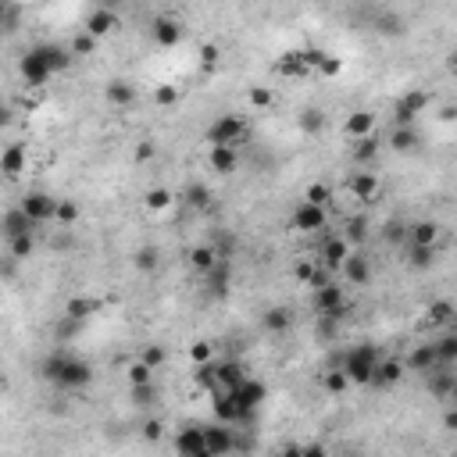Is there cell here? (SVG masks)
Here are the masks:
<instances>
[{
  "label": "cell",
  "instance_id": "cell-63",
  "mask_svg": "<svg viewBox=\"0 0 457 457\" xmlns=\"http://www.w3.org/2000/svg\"><path fill=\"white\" fill-rule=\"evenodd\" d=\"M450 407H457V379H453V386H450Z\"/></svg>",
  "mask_w": 457,
  "mask_h": 457
},
{
  "label": "cell",
  "instance_id": "cell-19",
  "mask_svg": "<svg viewBox=\"0 0 457 457\" xmlns=\"http://www.w3.org/2000/svg\"><path fill=\"white\" fill-rule=\"evenodd\" d=\"M340 272H343V283H347V286H364V283L372 279V265H368L364 254H350Z\"/></svg>",
  "mask_w": 457,
  "mask_h": 457
},
{
  "label": "cell",
  "instance_id": "cell-54",
  "mask_svg": "<svg viewBox=\"0 0 457 457\" xmlns=\"http://www.w3.org/2000/svg\"><path fill=\"white\" fill-rule=\"evenodd\" d=\"M218 58H221L218 43H204V47H200V61H204V65H211V68H214V65H218Z\"/></svg>",
  "mask_w": 457,
  "mask_h": 457
},
{
  "label": "cell",
  "instance_id": "cell-41",
  "mask_svg": "<svg viewBox=\"0 0 457 457\" xmlns=\"http://www.w3.org/2000/svg\"><path fill=\"white\" fill-rule=\"evenodd\" d=\"M211 357H214V343H207V340H193L189 343V361L193 364H211Z\"/></svg>",
  "mask_w": 457,
  "mask_h": 457
},
{
  "label": "cell",
  "instance_id": "cell-16",
  "mask_svg": "<svg viewBox=\"0 0 457 457\" xmlns=\"http://www.w3.org/2000/svg\"><path fill=\"white\" fill-rule=\"evenodd\" d=\"M204 446H207L204 425H186V429L175 436V453H179V457H196Z\"/></svg>",
  "mask_w": 457,
  "mask_h": 457
},
{
  "label": "cell",
  "instance_id": "cell-29",
  "mask_svg": "<svg viewBox=\"0 0 457 457\" xmlns=\"http://www.w3.org/2000/svg\"><path fill=\"white\" fill-rule=\"evenodd\" d=\"M104 97H107V104H115V107H129V104L136 100V86L125 83V79H115V83H107Z\"/></svg>",
  "mask_w": 457,
  "mask_h": 457
},
{
  "label": "cell",
  "instance_id": "cell-37",
  "mask_svg": "<svg viewBox=\"0 0 457 457\" xmlns=\"http://www.w3.org/2000/svg\"><path fill=\"white\" fill-rule=\"evenodd\" d=\"M436 354H439V364H457V332H446L443 340H436Z\"/></svg>",
  "mask_w": 457,
  "mask_h": 457
},
{
  "label": "cell",
  "instance_id": "cell-34",
  "mask_svg": "<svg viewBox=\"0 0 457 457\" xmlns=\"http://www.w3.org/2000/svg\"><path fill=\"white\" fill-rule=\"evenodd\" d=\"M193 386L196 389H204V393H214L218 389V372H214V361L211 364H193Z\"/></svg>",
  "mask_w": 457,
  "mask_h": 457
},
{
  "label": "cell",
  "instance_id": "cell-14",
  "mask_svg": "<svg viewBox=\"0 0 457 457\" xmlns=\"http://www.w3.org/2000/svg\"><path fill=\"white\" fill-rule=\"evenodd\" d=\"M118 29V15L111 11V8H93L90 15H86V33L93 36V40H104V36H111Z\"/></svg>",
  "mask_w": 457,
  "mask_h": 457
},
{
  "label": "cell",
  "instance_id": "cell-4",
  "mask_svg": "<svg viewBox=\"0 0 457 457\" xmlns=\"http://www.w3.org/2000/svg\"><path fill=\"white\" fill-rule=\"evenodd\" d=\"M311 308H315V315H332V318L343 322V315H347V308H350L343 283H329V286H322V290H311Z\"/></svg>",
  "mask_w": 457,
  "mask_h": 457
},
{
  "label": "cell",
  "instance_id": "cell-56",
  "mask_svg": "<svg viewBox=\"0 0 457 457\" xmlns=\"http://www.w3.org/2000/svg\"><path fill=\"white\" fill-rule=\"evenodd\" d=\"M132 157H136V161H150V157H154V143H150V140H143V143H136V150H132Z\"/></svg>",
  "mask_w": 457,
  "mask_h": 457
},
{
  "label": "cell",
  "instance_id": "cell-1",
  "mask_svg": "<svg viewBox=\"0 0 457 457\" xmlns=\"http://www.w3.org/2000/svg\"><path fill=\"white\" fill-rule=\"evenodd\" d=\"M43 375H47L51 382L65 386V389H83V386L93 382V368H90L86 361L65 354V350H54V354L43 361Z\"/></svg>",
  "mask_w": 457,
  "mask_h": 457
},
{
  "label": "cell",
  "instance_id": "cell-60",
  "mask_svg": "<svg viewBox=\"0 0 457 457\" xmlns=\"http://www.w3.org/2000/svg\"><path fill=\"white\" fill-rule=\"evenodd\" d=\"M350 240H364V218H354L350 221Z\"/></svg>",
  "mask_w": 457,
  "mask_h": 457
},
{
  "label": "cell",
  "instance_id": "cell-5",
  "mask_svg": "<svg viewBox=\"0 0 457 457\" xmlns=\"http://www.w3.org/2000/svg\"><path fill=\"white\" fill-rule=\"evenodd\" d=\"M36 225H43V221H58V207H61V200L58 196H51V193H43V189H29L26 196H22V204H19Z\"/></svg>",
  "mask_w": 457,
  "mask_h": 457
},
{
  "label": "cell",
  "instance_id": "cell-17",
  "mask_svg": "<svg viewBox=\"0 0 457 457\" xmlns=\"http://www.w3.org/2000/svg\"><path fill=\"white\" fill-rule=\"evenodd\" d=\"M407 372H436V364H439V354H436V343H418L411 354H407Z\"/></svg>",
  "mask_w": 457,
  "mask_h": 457
},
{
  "label": "cell",
  "instance_id": "cell-52",
  "mask_svg": "<svg viewBox=\"0 0 457 457\" xmlns=\"http://www.w3.org/2000/svg\"><path fill=\"white\" fill-rule=\"evenodd\" d=\"M140 361H143L147 368H154V372H157V368L164 364V350H161V347H143V354H140Z\"/></svg>",
  "mask_w": 457,
  "mask_h": 457
},
{
  "label": "cell",
  "instance_id": "cell-21",
  "mask_svg": "<svg viewBox=\"0 0 457 457\" xmlns=\"http://www.w3.org/2000/svg\"><path fill=\"white\" fill-rule=\"evenodd\" d=\"M26 164H29V154H26L22 143H11L4 154H0V172H4L8 179H19L26 172Z\"/></svg>",
  "mask_w": 457,
  "mask_h": 457
},
{
  "label": "cell",
  "instance_id": "cell-36",
  "mask_svg": "<svg viewBox=\"0 0 457 457\" xmlns=\"http://www.w3.org/2000/svg\"><path fill=\"white\" fill-rule=\"evenodd\" d=\"M125 379H129V386H150V379H154V368H147V364L136 357V361H129V368H125Z\"/></svg>",
  "mask_w": 457,
  "mask_h": 457
},
{
  "label": "cell",
  "instance_id": "cell-25",
  "mask_svg": "<svg viewBox=\"0 0 457 457\" xmlns=\"http://www.w3.org/2000/svg\"><path fill=\"white\" fill-rule=\"evenodd\" d=\"M100 311V300L97 297H72L68 304H65V318H72V322H86V318H93Z\"/></svg>",
  "mask_w": 457,
  "mask_h": 457
},
{
  "label": "cell",
  "instance_id": "cell-61",
  "mask_svg": "<svg viewBox=\"0 0 457 457\" xmlns=\"http://www.w3.org/2000/svg\"><path fill=\"white\" fill-rule=\"evenodd\" d=\"M304 125H308V129H311V125L318 129V125H322V115H318V111H308V118H304Z\"/></svg>",
  "mask_w": 457,
  "mask_h": 457
},
{
  "label": "cell",
  "instance_id": "cell-31",
  "mask_svg": "<svg viewBox=\"0 0 457 457\" xmlns=\"http://www.w3.org/2000/svg\"><path fill=\"white\" fill-rule=\"evenodd\" d=\"M261 325H265L268 332H286V329L293 325V311H290V308H268V311L261 315Z\"/></svg>",
  "mask_w": 457,
  "mask_h": 457
},
{
  "label": "cell",
  "instance_id": "cell-33",
  "mask_svg": "<svg viewBox=\"0 0 457 457\" xmlns=\"http://www.w3.org/2000/svg\"><path fill=\"white\" fill-rule=\"evenodd\" d=\"M172 200H175V196H172V189H168V186H154V189H147V193H143V207H147V211H154V214H157V211H168V207H172Z\"/></svg>",
  "mask_w": 457,
  "mask_h": 457
},
{
  "label": "cell",
  "instance_id": "cell-47",
  "mask_svg": "<svg viewBox=\"0 0 457 457\" xmlns=\"http://www.w3.org/2000/svg\"><path fill=\"white\" fill-rule=\"evenodd\" d=\"M429 375H432V372H429ZM453 379H457V375H432V382H429L432 396H439V400H450V386H453Z\"/></svg>",
  "mask_w": 457,
  "mask_h": 457
},
{
  "label": "cell",
  "instance_id": "cell-39",
  "mask_svg": "<svg viewBox=\"0 0 457 457\" xmlns=\"http://www.w3.org/2000/svg\"><path fill=\"white\" fill-rule=\"evenodd\" d=\"M432 261H436V247H411V258H407L411 268L425 272V268H432Z\"/></svg>",
  "mask_w": 457,
  "mask_h": 457
},
{
  "label": "cell",
  "instance_id": "cell-3",
  "mask_svg": "<svg viewBox=\"0 0 457 457\" xmlns=\"http://www.w3.org/2000/svg\"><path fill=\"white\" fill-rule=\"evenodd\" d=\"M340 368H343V372H347V379H350V382H357V386L375 382L379 350H375L372 343H357V347H350V350L343 354V364H340Z\"/></svg>",
  "mask_w": 457,
  "mask_h": 457
},
{
  "label": "cell",
  "instance_id": "cell-35",
  "mask_svg": "<svg viewBox=\"0 0 457 457\" xmlns=\"http://www.w3.org/2000/svg\"><path fill=\"white\" fill-rule=\"evenodd\" d=\"M322 386H325V393H332V396H340V393H347L354 382L347 379V372L343 368H329L325 375H322Z\"/></svg>",
  "mask_w": 457,
  "mask_h": 457
},
{
  "label": "cell",
  "instance_id": "cell-42",
  "mask_svg": "<svg viewBox=\"0 0 457 457\" xmlns=\"http://www.w3.org/2000/svg\"><path fill=\"white\" fill-rule=\"evenodd\" d=\"M97 51V40L83 29V33H75V40H72V58H90Z\"/></svg>",
  "mask_w": 457,
  "mask_h": 457
},
{
  "label": "cell",
  "instance_id": "cell-13",
  "mask_svg": "<svg viewBox=\"0 0 457 457\" xmlns=\"http://www.w3.org/2000/svg\"><path fill=\"white\" fill-rule=\"evenodd\" d=\"M51 68H47V61L36 54V51H29L26 58H22V79H26V86L29 90H40V86H47L51 83Z\"/></svg>",
  "mask_w": 457,
  "mask_h": 457
},
{
  "label": "cell",
  "instance_id": "cell-49",
  "mask_svg": "<svg viewBox=\"0 0 457 457\" xmlns=\"http://www.w3.org/2000/svg\"><path fill=\"white\" fill-rule=\"evenodd\" d=\"M143 439H147V443L164 439V421H161V418H147V421H143Z\"/></svg>",
  "mask_w": 457,
  "mask_h": 457
},
{
  "label": "cell",
  "instance_id": "cell-22",
  "mask_svg": "<svg viewBox=\"0 0 457 457\" xmlns=\"http://www.w3.org/2000/svg\"><path fill=\"white\" fill-rule=\"evenodd\" d=\"M207 164L218 172V175H233L236 164H240V154L233 147H211L207 150Z\"/></svg>",
  "mask_w": 457,
  "mask_h": 457
},
{
  "label": "cell",
  "instance_id": "cell-46",
  "mask_svg": "<svg viewBox=\"0 0 457 457\" xmlns=\"http://www.w3.org/2000/svg\"><path fill=\"white\" fill-rule=\"evenodd\" d=\"M157 261H161V258H157V251H154V247H143V251H136V258H132V265H136L140 272H154V268H157Z\"/></svg>",
  "mask_w": 457,
  "mask_h": 457
},
{
  "label": "cell",
  "instance_id": "cell-2",
  "mask_svg": "<svg viewBox=\"0 0 457 457\" xmlns=\"http://www.w3.org/2000/svg\"><path fill=\"white\" fill-rule=\"evenodd\" d=\"M247 122L240 118V115H218L207 129H204V143L207 147H233V150H240L243 143H247Z\"/></svg>",
  "mask_w": 457,
  "mask_h": 457
},
{
  "label": "cell",
  "instance_id": "cell-57",
  "mask_svg": "<svg viewBox=\"0 0 457 457\" xmlns=\"http://www.w3.org/2000/svg\"><path fill=\"white\" fill-rule=\"evenodd\" d=\"M132 400L136 404H150L154 400V386H132Z\"/></svg>",
  "mask_w": 457,
  "mask_h": 457
},
{
  "label": "cell",
  "instance_id": "cell-53",
  "mask_svg": "<svg viewBox=\"0 0 457 457\" xmlns=\"http://www.w3.org/2000/svg\"><path fill=\"white\" fill-rule=\"evenodd\" d=\"M315 272H318V265H315V261H300V265L293 268V275H297V283H308V286H311V279H315Z\"/></svg>",
  "mask_w": 457,
  "mask_h": 457
},
{
  "label": "cell",
  "instance_id": "cell-26",
  "mask_svg": "<svg viewBox=\"0 0 457 457\" xmlns=\"http://www.w3.org/2000/svg\"><path fill=\"white\" fill-rule=\"evenodd\" d=\"M407 236H411V247H436L439 225L436 221H414V225H407Z\"/></svg>",
  "mask_w": 457,
  "mask_h": 457
},
{
  "label": "cell",
  "instance_id": "cell-24",
  "mask_svg": "<svg viewBox=\"0 0 457 457\" xmlns=\"http://www.w3.org/2000/svg\"><path fill=\"white\" fill-rule=\"evenodd\" d=\"M189 265H193L200 275H211V272L221 265V258H218V251H214L211 243H204V247H193V251H189Z\"/></svg>",
  "mask_w": 457,
  "mask_h": 457
},
{
  "label": "cell",
  "instance_id": "cell-6",
  "mask_svg": "<svg viewBox=\"0 0 457 457\" xmlns=\"http://www.w3.org/2000/svg\"><path fill=\"white\" fill-rule=\"evenodd\" d=\"M425 107H429V93H425V90H411V93H404V97L396 100L393 122H396L400 129H407V125H414V118H418Z\"/></svg>",
  "mask_w": 457,
  "mask_h": 457
},
{
  "label": "cell",
  "instance_id": "cell-30",
  "mask_svg": "<svg viewBox=\"0 0 457 457\" xmlns=\"http://www.w3.org/2000/svg\"><path fill=\"white\" fill-rule=\"evenodd\" d=\"M453 318H457V308L450 300H429V308H425V322L429 325H450Z\"/></svg>",
  "mask_w": 457,
  "mask_h": 457
},
{
  "label": "cell",
  "instance_id": "cell-50",
  "mask_svg": "<svg viewBox=\"0 0 457 457\" xmlns=\"http://www.w3.org/2000/svg\"><path fill=\"white\" fill-rule=\"evenodd\" d=\"M79 221V207L72 204V200H61V207H58V225H75Z\"/></svg>",
  "mask_w": 457,
  "mask_h": 457
},
{
  "label": "cell",
  "instance_id": "cell-43",
  "mask_svg": "<svg viewBox=\"0 0 457 457\" xmlns=\"http://www.w3.org/2000/svg\"><path fill=\"white\" fill-rule=\"evenodd\" d=\"M154 104H157V107H175V104H179V90H175L172 83L154 86Z\"/></svg>",
  "mask_w": 457,
  "mask_h": 457
},
{
  "label": "cell",
  "instance_id": "cell-23",
  "mask_svg": "<svg viewBox=\"0 0 457 457\" xmlns=\"http://www.w3.org/2000/svg\"><path fill=\"white\" fill-rule=\"evenodd\" d=\"M154 40H157L161 47H175V43L182 40V26H179V19H172V15L157 19V22H154Z\"/></svg>",
  "mask_w": 457,
  "mask_h": 457
},
{
  "label": "cell",
  "instance_id": "cell-40",
  "mask_svg": "<svg viewBox=\"0 0 457 457\" xmlns=\"http://www.w3.org/2000/svg\"><path fill=\"white\" fill-rule=\"evenodd\" d=\"M375 154H379V140H375V136H368V140L354 143V161H357V164H368V161H375Z\"/></svg>",
  "mask_w": 457,
  "mask_h": 457
},
{
  "label": "cell",
  "instance_id": "cell-64",
  "mask_svg": "<svg viewBox=\"0 0 457 457\" xmlns=\"http://www.w3.org/2000/svg\"><path fill=\"white\" fill-rule=\"evenodd\" d=\"M450 72H453V75H457V51H453V54H450Z\"/></svg>",
  "mask_w": 457,
  "mask_h": 457
},
{
  "label": "cell",
  "instance_id": "cell-45",
  "mask_svg": "<svg viewBox=\"0 0 457 457\" xmlns=\"http://www.w3.org/2000/svg\"><path fill=\"white\" fill-rule=\"evenodd\" d=\"M186 204H189V207H207V204H211V189L200 186V182H189V186H186Z\"/></svg>",
  "mask_w": 457,
  "mask_h": 457
},
{
  "label": "cell",
  "instance_id": "cell-10",
  "mask_svg": "<svg viewBox=\"0 0 457 457\" xmlns=\"http://www.w3.org/2000/svg\"><path fill=\"white\" fill-rule=\"evenodd\" d=\"M214 372H218V389H225V393H233V389H240L251 375H247V368L236 361V357H225V361H214Z\"/></svg>",
  "mask_w": 457,
  "mask_h": 457
},
{
  "label": "cell",
  "instance_id": "cell-11",
  "mask_svg": "<svg viewBox=\"0 0 457 457\" xmlns=\"http://www.w3.org/2000/svg\"><path fill=\"white\" fill-rule=\"evenodd\" d=\"M343 136L350 140V143H361V140H368V136H375V115L372 111H350L347 118H343Z\"/></svg>",
  "mask_w": 457,
  "mask_h": 457
},
{
  "label": "cell",
  "instance_id": "cell-15",
  "mask_svg": "<svg viewBox=\"0 0 457 457\" xmlns=\"http://www.w3.org/2000/svg\"><path fill=\"white\" fill-rule=\"evenodd\" d=\"M350 254H354V251H350V240L332 236V240H325V247H322V268L340 272V268H343V261H347Z\"/></svg>",
  "mask_w": 457,
  "mask_h": 457
},
{
  "label": "cell",
  "instance_id": "cell-7",
  "mask_svg": "<svg viewBox=\"0 0 457 457\" xmlns=\"http://www.w3.org/2000/svg\"><path fill=\"white\" fill-rule=\"evenodd\" d=\"M233 400L240 404V411H243V414H247V421H251V418H254V411L268 400V386H265L261 379H247L240 389H233Z\"/></svg>",
  "mask_w": 457,
  "mask_h": 457
},
{
  "label": "cell",
  "instance_id": "cell-62",
  "mask_svg": "<svg viewBox=\"0 0 457 457\" xmlns=\"http://www.w3.org/2000/svg\"><path fill=\"white\" fill-rule=\"evenodd\" d=\"M279 457H304V446H286L279 450Z\"/></svg>",
  "mask_w": 457,
  "mask_h": 457
},
{
  "label": "cell",
  "instance_id": "cell-27",
  "mask_svg": "<svg viewBox=\"0 0 457 457\" xmlns=\"http://www.w3.org/2000/svg\"><path fill=\"white\" fill-rule=\"evenodd\" d=\"M350 193H354L357 200H375V196H379V175H375V172H357V175L350 179Z\"/></svg>",
  "mask_w": 457,
  "mask_h": 457
},
{
  "label": "cell",
  "instance_id": "cell-55",
  "mask_svg": "<svg viewBox=\"0 0 457 457\" xmlns=\"http://www.w3.org/2000/svg\"><path fill=\"white\" fill-rule=\"evenodd\" d=\"M382 236H386L389 243H396V240H404V236H407V225H400V221H389Z\"/></svg>",
  "mask_w": 457,
  "mask_h": 457
},
{
  "label": "cell",
  "instance_id": "cell-12",
  "mask_svg": "<svg viewBox=\"0 0 457 457\" xmlns=\"http://www.w3.org/2000/svg\"><path fill=\"white\" fill-rule=\"evenodd\" d=\"M204 439H207V446H211L218 457H225V453H233V450H236V436H233V425L211 421V425H204Z\"/></svg>",
  "mask_w": 457,
  "mask_h": 457
},
{
  "label": "cell",
  "instance_id": "cell-20",
  "mask_svg": "<svg viewBox=\"0 0 457 457\" xmlns=\"http://www.w3.org/2000/svg\"><path fill=\"white\" fill-rule=\"evenodd\" d=\"M33 228H36V221H33L22 207H11V211L4 214V236H8V243L19 240V236H29Z\"/></svg>",
  "mask_w": 457,
  "mask_h": 457
},
{
  "label": "cell",
  "instance_id": "cell-18",
  "mask_svg": "<svg viewBox=\"0 0 457 457\" xmlns=\"http://www.w3.org/2000/svg\"><path fill=\"white\" fill-rule=\"evenodd\" d=\"M275 72H279V75H286V79H308V75H311L304 51H286V54L275 61Z\"/></svg>",
  "mask_w": 457,
  "mask_h": 457
},
{
  "label": "cell",
  "instance_id": "cell-28",
  "mask_svg": "<svg viewBox=\"0 0 457 457\" xmlns=\"http://www.w3.org/2000/svg\"><path fill=\"white\" fill-rule=\"evenodd\" d=\"M404 372H407V364H404L400 357H386V361H379V368H375V382H379V386H396V382L404 379Z\"/></svg>",
  "mask_w": 457,
  "mask_h": 457
},
{
  "label": "cell",
  "instance_id": "cell-9",
  "mask_svg": "<svg viewBox=\"0 0 457 457\" xmlns=\"http://www.w3.org/2000/svg\"><path fill=\"white\" fill-rule=\"evenodd\" d=\"M325 221H329L325 207H315V204H300L290 214V225L297 228V233H318V228H325Z\"/></svg>",
  "mask_w": 457,
  "mask_h": 457
},
{
  "label": "cell",
  "instance_id": "cell-44",
  "mask_svg": "<svg viewBox=\"0 0 457 457\" xmlns=\"http://www.w3.org/2000/svg\"><path fill=\"white\" fill-rule=\"evenodd\" d=\"M247 100H251V107H258V111H268V107L275 104V93H272L268 86H254V90L247 93Z\"/></svg>",
  "mask_w": 457,
  "mask_h": 457
},
{
  "label": "cell",
  "instance_id": "cell-51",
  "mask_svg": "<svg viewBox=\"0 0 457 457\" xmlns=\"http://www.w3.org/2000/svg\"><path fill=\"white\" fill-rule=\"evenodd\" d=\"M36 251V240H33V233L29 236H19V240H11V254L15 258H29Z\"/></svg>",
  "mask_w": 457,
  "mask_h": 457
},
{
  "label": "cell",
  "instance_id": "cell-8",
  "mask_svg": "<svg viewBox=\"0 0 457 457\" xmlns=\"http://www.w3.org/2000/svg\"><path fill=\"white\" fill-rule=\"evenodd\" d=\"M211 411H214V421H221V425L247 421V414L240 411V404L233 400V393H225V389H214L211 393Z\"/></svg>",
  "mask_w": 457,
  "mask_h": 457
},
{
  "label": "cell",
  "instance_id": "cell-32",
  "mask_svg": "<svg viewBox=\"0 0 457 457\" xmlns=\"http://www.w3.org/2000/svg\"><path fill=\"white\" fill-rule=\"evenodd\" d=\"M389 147H393L396 154H411V150L418 147V132H414V125H407V129L393 125V132H389Z\"/></svg>",
  "mask_w": 457,
  "mask_h": 457
},
{
  "label": "cell",
  "instance_id": "cell-38",
  "mask_svg": "<svg viewBox=\"0 0 457 457\" xmlns=\"http://www.w3.org/2000/svg\"><path fill=\"white\" fill-rule=\"evenodd\" d=\"M332 200V189L325 186V182H311L308 189H304V204H315V207H325Z\"/></svg>",
  "mask_w": 457,
  "mask_h": 457
},
{
  "label": "cell",
  "instance_id": "cell-58",
  "mask_svg": "<svg viewBox=\"0 0 457 457\" xmlns=\"http://www.w3.org/2000/svg\"><path fill=\"white\" fill-rule=\"evenodd\" d=\"M443 429H446V432H457V407H446V414H443Z\"/></svg>",
  "mask_w": 457,
  "mask_h": 457
},
{
  "label": "cell",
  "instance_id": "cell-59",
  "mask_svg": "<svg viewBox=\"0 0 457 457\" xmlns=\"http://www.w3.org/2000/svg\"><path fill=\"white\" fill-rule=\"evenodd\" d=\"M304 457H332V453H329L322 443H308V446H304Z\"/></svg>",
  "mask_w": 457,
  "mask_h": 457
},
{
  "label": "cell",
  "instance_id": "cell-48",
  "mask_svg": "<svg viewBox=\"0 0 457 457\" xmlns=\"http://www.w3.org/2000/svg\"><path fill=\"white\" fill-rule=\"evenodd\" d=\"M318 75H322V79H336V75H343V58L325 54V58H322V65H318Z\"/></svg>",
  "mask_w": 457,
  "mask_h": 457
}]
</instances>
